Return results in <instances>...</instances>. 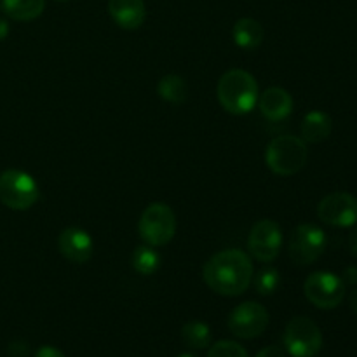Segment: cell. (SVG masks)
I'll use <instances>...</instances> for the list:
<instances>
[{
    "label": "cell",
    "mask_w": 357,
    "mask_h": 357,
    "mask_svg": "<svg viewBox=\"0 0 357 357\" xmlns=\"http://www.w3.org/2000/svg\"><path fill=\"white\" fill-rule=\"evenodd\" d=\"M202 278L211 291L222 296H239L253 281V264L244 251L223 250L209 258Z\"/></svg>",
    "instance_id": "1"
},
{
    "label": "cell",
    "mask_w": 357,
    "mask_h": 357,
    "mask_svg": "<svg viewBox=\"0 0 357 357\" xmlns=\"http://www.w3.org/2000/svg\"><path fill=\"white\" fill-rule=\"evenodd\" d=\"M216 96L223 110L232 115H244L257 107L260 91L257 79L250 72L234 68L220 77Z\"/></svg>",
    "instance_id": "2"
},
{
    "label": "cell",
    "mask_w": 357,
    "mask_h": 357,
    "mask_svg": "<svg viewBox=\"0 0 357 357\" xmlns=\"http://www.w3.org/2000/svg\"><path fill=\"white\" fill-rule=\"evenodd\" d=\"M309 157L305 142L298 136L282 135L272 139L265 150V162L278 176H293L303 169Z\"/></svg>",
    "instance_id": "3"
},
{
    "label": "cell",
    "mask_w": 357,
    "mask_h": 357,
    "mask_svg": "<svg viewBox=\"0 0 357 357\" xmlns=\"http://www.w3.org/2000/svg\"><path fill=\"white\" fill-rule=\"evenodd\" d=\"M138 232L149 246H166L176 234L174 211L164 202H152L142 213V218L138 222Z\"/></svg>",
    "instance_id": "4"
},
{
    "label": "cell",
    "mask_w": 357,
    "mask_h": 357,
    "mask_svg": "<svg viewBox=\"0 0 357 357\" xmlns=\"http://www.w3.org/2000/svg\"><path fill=\"white\" fill-rule=\"evenodd\" d=\"M40 197V188L31 174L7 169L0 174V202L14 211H26Z\"/></svg>",
    "instance_id": "5"
},
{
    "label": "cell",
    "mask_w": 357,
    "mask_h": 357,
    "mask_svg": "<svg viewBox=\"0 0 357 357\" xmlns=\"http://www.w3.org/2000/svg\"><path fill=\"white\" fill-rule=\"evenodd\" d=\"M284 347L293 357H316L323 347V333L312 319L296 316L286 324Z\"/></svg>",
    "instance_id": "6"
},
{
    "label": "cell",
    "mask_w": 357,
    "mask_h": 357,
    "mask_svg": "<svg viewBox=\"0 0 357 357\" xmlns=\"http://www.w3.org/2000/svg\"><path fill=\"white\" fill-rule=\"evenodd\" d=\"M303 293L314 307L331 310L345 298V282L333 272H314L305 279Z\"/></svg>",
    "instance_id": "7"
},
{
    "label": "cell",
    "mask_w": 357,
    "mask_h": 357,
    "mask_svg": "<svg viewBox=\"0 0 357 357\" xmlns=\"http://www.w3.org/2000/svg\"><path fill=\"white\" fill-rule=\"evenodd\" d=\"M326 250V234L312 223H302L289 237L288 253L295 264L310 265L321 258Z\"/></svg>",
    "instance_id": "8"
},
{
    "label": "cell",
    "mask_w": 357,
    "mask_h": 357,
    "mask_svg": "<svg viewBox=\"0 0 357 357\" xmlns=\"http://www.w3.org/2000/svg\"><path fill=\"white\" fill-rule=\"evenodd\" d=\"M282 248V230L274 220H260L253 225L248 236V250L251 257L264 264H271L278 258Z\"/></svg>",
    "instance_id": "9"
},
{
    "label": "cell",
    "mask_w": 357,
    "mask_h": 357,
    "mask_svg": "<svg viewBox=\"0 0 357 357\" xmlns=\"http://www.w3.org/2000/svg\"><path fill=\"white\" fill-rule=\"evenodd\" d=\"M268 326V312L257 302H243L230 312L229 330L243 340L260 337Z\"/></svg>",
    "instance_id": "10"
},
{
    "label": "cell",
    "mask_w": 357,
    "mask_h": 357,
    "mask_svg": "<svg viewBox=\"0 0 357 357\" xmlns=\"http://www.w3.org/2000/svg\"><path fill=\"white\" fill-rule=\"evenodd\" d=\"M317 216L331 227H354L357 223V197L347 192H335L326 195L317 206Z\"/></svg>",
    "instance_id": "11"
},
{
    "label": "cell",
    "mask_w": 357,
    "mask_h": 357,
    "mask_svg": "<svg viewBox=\"0 0 357 357\" xmlns=\"http://www.w3.org/2000/svg\"><path fill=\"white\" fill-rule=\"evenodd\" d=\"M59 253L72 264H86L94 253V241L89 232L79 227H68L59 234Z\"/></svg>",
    "instance_id": "12"
},
{
    "label": "cell",
    "mask_w": 357,
    "mask_h": 357,
    "mask_svg": "<svg viewBox=\"0 0 357 357\" xmlns=\"http://www.w3.org/2000/svg\"><path fill=\"white\" fill-rule=\"evenodd\" d=\"M258 108L271 122L284 121L293 112V98L282 87H268L258 96Z\"/></svg>",
    "instance_id": "13"
},
{
    "label": "cell",
    "mask_w": 357,
    "mask_h": 357,
    "mask_svg": "<svg viewBox=\"0 0 357 357\" xmlns=\"http://www.w3.org/2000/svg\"><path fill=\"white\" fill-rule=\"evenodd\" d=\"M108 13L124 30H136L145 23L146 17L143 0H108Z\"/></svg>",
    "instance_id": "14"
},
{
    "label": "cell",
    "mask_w": 357,
    "mask_h": 357,
    "mask_svg": "<svg viewBox=\"0 0 357 357\" xmlns=\"http://www.w3.org/2000/svg\"><path fill=\"white\" fill-rule=\"evenodd\" d=\"M333 121L326 112L312 110L303 117L302 121V139L305 143H321L330 138Z\"/></svg>",
    "instance_id": "15"
},
{
    "label": "cell",
    "mask_w": 357,
    "mask_h": 357,
    "mask_svg": "<svg viewBox=\"0 0 357 357\" xmlns=\"http://www.w3.org/2000/svg\"><path fill=\"white\" fill-rule=\"evenodd\" d=\"M232 37L241 49H257L264 42V26L253 17H241L234 24Z\"/></svg>",
    "instance_id": "16"
},
{
    "label": "cell",
    "mask_w": 357,
    "mask_h": 357,
    "mask_svg": "<svg viewBox=\"0 0 357 357\" xmlns=\"http://www.w3.org/2000/svg\"><path fill=\"white\" fill-rule=\"evenodd\" d=\"M2 10L14 21H33L44 13L45 0H2Z\"/></svg>",
    "instance_id": "17"
},
{
    "label": "cell",
    "mask_w": 357,
    "mask_h": 357,
    "mask_svg": "<svg viewBox=\"0 0 357 357\" xmlns=\"http://www.w3.org/2000/svg\"><path fill=\"white\" fill-rule=\"evenodd\" d=\"M157 93L162 100L169 101L173 105H181L187 101L188 96V86L180 75H166L160 79L159 86H157Z\"/></svg>",
    "instance_id": "18"
},
{
    "label": "cell",
    "mask_w": 357,
    "mask_h": 357,
    "mask_svg": "<svg viewBox=\"0 0 357 357\" xmlns=\"http://www.w3.org/2000/svg\"><path fill=\"white\" fill-rule=\"evenodd\" d=\"M181 338H183L187 347L201 351V349L209 347V344H211V330L206 323L192 321V323H187L181 328Z\"/></svg>",
    "instance_id": "19"
},
{
    "label": "cell",
    "mask_w": 357,
    "mask_h": 357,
    "mask_svg": "<svg viewBox=\"0 0 357 357\" xmlns=\"http://www.w3.org/2000/svg\"><path fill=\"white\" fill-rule=\"evenodd\" d=\"M160 267V257L153 246H138L132 253V268L142 275H153Z\"/></svg>",
    "instance_id": "20"
},
{
    "label": "cell",
    "mask_w": 357,
    "mask_h": 357,
    "mask_svg": "<svg viewBox=\"0 0 357 357\" xmlns=\"http://www.w3.org/2000/svg\"><path fill=\"white\" fill-rule=\"evenodd\" d=\"M281 284V275H279L278 268H261L257 275H255V289L258 295L268 296L275 293Z\"/></svg>",
    "instance_id": "21"
},
{
    "label": "cell",
    "mask_w": 357,
    "mask_h": 357,
    "mask_svg": "<svg viewBox=\"0 0 357 357\" xmlns=\"http://www.w3.org/2000/svg\"><path fill=\"white\" fill-rule=\"evenodd\" d=\"M208 357H248L246 349L241 344L232 340H222L216 342L211 349H209Z\"/></svg>",
    "instance_id": "22"
},
{
    "label": "cell",
    "mask_w": 357,
    "mask_h": 357,
    "mask_svg": "<svg viewBox=\"0 0 357 357\" xmlns=\"http://www.w3.org/2000/svg\"><path fill=\"white\" fill-rule=\"evenodd\" d=\"M33 357H65V354L59 349L51 347V345H44V347H40L35 352Z\"/></svg>",
    "instance_id": "23"
},
{
    "label": "cell",
    "mask_w": 357,
    "mask_h": 357,
    "mask_svg": "<svg viewBox=\"0 0 357 357\" xmlns=\"http://www.w3.org/2000/svg\"><path fill=\"white\" fill-rule=\"evenodd\" d=\"M257 357H286V354L281 347L271 345V347L261 349V351L257 354Z\"/></svg>",
    "instance_id": "24"
},
{
    "label": "cell",
    "mask_w": 357,
    "mask_h": 357,
    "mask_svg": "<svg viewBox=\"0 0 357 357\" xmlns=\"http://www.w3.org/2000/svg\"><path fill=\"white\" fill-rule=\"evenodd\" d=\"M9 352L10 356L14 357H26L28 345L23 344V342H14V344L9 347Z\"/></svg>",
    "instance_id": "25"
},
{
    "label": "cell",
    "mask_w": 357,
    "mask_h": 357,
    "mask_svg": "<svg viewBox=\"0 0 357 357\" xmlns=\"http://www.w3.org/2000/svg\"><path fill=\"white\" fill-rule=\"evenodd\" d=\"M342 281H344L345 284H351V286L357 284V267L345 268L344 274H342Z\"/></svg>",
    "instance_id": "26"
},
{
    "label": "cell",
    "mask_w": 357,
    "mask_h": 357,
    "mask_svg": "<svg viewBox=\"0 0 357 357\" xmlns=\"http://www.w3.org/2000/svg\"><path fill=\"white\" fill-rule=\"evenodd\" d=\"M349 248H351V253L357 258V227L354 229V232L351 234V237H349Z\"/></svg>",
    "instance_id": "27"
},
{
    "label": "cell",
    "mask_w": 357,
    "mask_h": 357,
    "mask_svg": "<svg viewBox=\"0 0 357 357\" xmlns=\"http://www.w3.org/2000/svg\"><path fill=\"white\" fill-rule=\"evenodd\" d=\"M7 35H9V23L3 17H0V42L6 40Z\"/></svg>",
    "instance_id": "28"
},
{
    "label": "cell",
    "mask_w": 357,
    "mask_h": 357,
    "mask_svg": "<svg viewBox=\"0 0 357 357\" xmlns=\"http://www.w3.org/2000/svg\"><path fill=\"white\" fill-rule=\"evenodd\" d=\"M349 305H351L352 312L357 316V289H354V291L351 293V296H349Z\"/></svg>",
    "instance_id": "29"
},
{
    "label": "cell",
    "mask_w": 357,
    "mask_h": 357,
    "mask_svg": "<svg viewBox=\"0 0 357 357\" xmlns=\"http://www.w3.org/2000/svg\"><path fill=\"white\" fill-rule=\"evenodd\" d=\"M178 357H195V356H192V354H181V356H178Z\"/></svg>",
    "instance_id": "30"
},
{
    "label": "cell",
    "mask_w": 357,
    "mask_h": 357,
    "mask_svg": "<svg viewBox=\"0 0 357 357\" xmlns=\"http://www.w3.org/2000/svg\"><path fill=\"white\" fill-rule=\"evenodd\" d=\"M56 2H66V0H56Z\"/></svg>",
    "instance_id": "31"
}]
</instances>
